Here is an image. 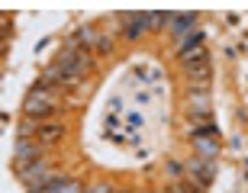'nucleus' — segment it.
Masks as SVG:
<instances>
[{
	"instance_id": "7ed1b4c3",
	"label": "nucleus",
	"mask_w": 248,
	"mask_h": 193,
	"mask_svg": "<svg viewBox=\"0 0 248 193\" xmlns=\"http://www.w3.org/2000/svg\"><path fill=\"white\" fill-rule=\"evenodd\" d=\"M46 158V148L39 145L36 138H16V151H13V171H26L29 164H36Z\"/></svg>"
},
{
	"instance_id": "4468645a",
	"label": "nucleus",
	"mask_w": 248,
	"mask_h": 193,
	"mask_svg": "<svg viewBox=\"0 0 248 193\" xmlns=\"http://www.w3.org/2000/svg\"><path fill=\"white\" fill-rule=\"evenodd\" d=\"M171 16L174 13H148V29H158V26H165V23H171Z\"/></svg>"
},
{
	"instance_id": "f3484780",
	"label": "nucleus",
	"mask_w": 248,
	"mask_h": 193,
	"mask_svg": "<svg viewBox=\"0 0 248 193\" xmlns=\"http://www.w3.org/2000/svg\"><path fill=\"white\" fill-rule=\"evenodd\" d=\"M184 167H187V164H181V161H168V174L174 177V180H181V174H184Z\"/></svg>"
},
{
	"instance_id": "6ab92c4d",
	"label": "nucleus",
	"mask_w": 248,
	"mask_h": 193,
	"mask_svg": "<svg viewBox=\"0 0 248 193\" xmlns=\"http://www.w3.org/2000/svg\"><path fill=\"white\" fill-rule=\"evenodd\" d=\"M116 193H136V190H129V187H120V190H116Z\"/></svg>"
},
{
	"instance_id": "9d476101",
	"label": "nucleus",
	"mask_w": 248,
	"mask_h": 193,
	"mask_svg": "<svg viewBox=\"0 0 248 193\" xmlns=\"http://www.w3.org/2000/svg\"><path fill=\"white\" fill-rule=\"evenodd\" d=\"M216 135H219V129L213 126V122H206V126H193V129H190V138H193V142H203V138H213V142H216Z\"/></svg>"
},
{
	"instance_id": "f257e3e1",
	"label": "nucleus",
	"mask_w": 248,
	"mask_h": 193,
	"mask_svg": "<svg viewBox=\"0 0 248 193\" xmlns=\"http://www.w3.org/2000/svg\"><path fill=\"white\" fill-rule=\"evenodd\" d=\"M23 113L36 122H46L52 113H58V90H48V87L36 84L23 100Z\"/></svg>"
},
{
	"instance_id": "9b49d317",
	"label": "nucleus",
	"mask_w": 248,
	"mask_h": 193,
	"mask_svg": "<svg viewBox=\"0 0 248 193\" xmlns=\"http://www.w3.org/2000/svg\"><path fill=\"white\" fill-rule=\"evenodd\" d=\"M203 187L193 184V180H171V184L165 187V193H200Z\"/></svg>"
},
{
	"instance_id": "dca6fc26",
	"label": "nucleus",
	"mask_w": 248,
	"mask_h": 193,
	"mask_svg": "<svg viewBox=\"0 0 248 193\" xmlns=\"http://www.w3.org/2000/svg\"><path fill=\"white\" fill-rule=\"evenodd\" d=\"M84 190H87V187H84L81 180H68V184H64L58 193H84Z\"/></svg>"
},
{
	"instance_id": "ddd939ff",
	"label": "nucleus",
	"mask_w": 248,
	"mask_h": 193,
	"mask_svg": "<svg viewBox=\"0 0 248 193\" xmlns=\"http://www.w3.org/2000/svg\"><path fill=\"white\" fill-rule=\"evenodd\" d=\"M200 42H203V32L197 29L193 36H187L184 42H181V58H184V55H190V48H200Z\"/></svg>"
},
{
	"instance_id": "20e7f679",
	"label": "nucleus",
	"mask_w": 248,
	"mask_h": 193,
	"mask_svg": "<svg viewBox=\"0 0 248 193\" xmlns=\"http://www.w3.org/2000/svg\"><path fill=\"white\" fill-rule=\"evenodd\" d=\"M187 174H190L193 184H200V187H210L213 174H216V161H210V158H190L187 161Z\"/></svg>"
},
{
	"instance_id": "a211bd4d",
	"label": "nucleus",
	"mask_w": 248,
	"mask_h": 193,
	"mask_svg": "<svg viewBox=\"0 0 248 193\" xmlns=\"http://www.w3.org/2000/svg\"><path fill=\"white\" fill-rule=\"evenodd\" d=\"M91 193H116V190H113L110 180H100V184H93V187H91Z\"/></svg>"
},
{
	"instance_id": "f03ea898",
	"label": "nucleus",
	"mask_w": 248,
	"mask_h": 193,
	"mask_svg": "<svg viewBox=\"0 0 248 193\" xmlns=\"http://www.w3.org/2000/svg\"><path fill=\"white\" fill-rule=\"evenodd\" d=\"M55 64L62 71L74 74L78 81H84L87 74L93 71V52H84V48H62L55 58Z\"/></svg>"
},
{
	"instance_id": "0eeeda50",
	"label": "nucleus",
	"mask_w": 248,
	"mask_h": 193,
	"mask_svg": "<svg viewBox=\"0 0 248 193\" xmlns=\"http://www.w3.org/2000/svg\"><path fill=\"white\" fill-rule=\"evenodd\" d=\"M197 23V13H177L171 16V36L174 39H187V29Z\"/></svg>"
},
{
	"instance_id": "39448f33",
	"label": "nucleus",
	"mask_w": 248,
	"mask_h": 193,
	"mask_svg": "<svg viewBox=\"0 0 248 193\" xmlns=\"http://www.w3.org/2000/svg\"><path fill=\"white\" fill-rule=\"evenodd\" d=\"M123 39L136 42L148 32V13H123Z\"/></svg>"
},
{
	"instance_id": "6e6552de",
	"label": "nucleus",
	"mask_w": 248,
	"mask_h": 193,
	"mask_svg": "<svg viewBox=\"0 0 248 193\" xmlns=\"http://www.w3.org/2000/svg\"><path fill=\"white\" fill-rule=\"evenodd\" d=\"M190 110H210V87H187Z\"/></svg>"
},
{
	"instance_id": "f8f14e48",
	"label": "nucleus",
	"mask_w": 248,
	"mask_h": 193,
	"mask_svg": "<svg viewBox=\"0 0 248 193\" xmlns=\"http://www.w3.org/2000/svg\"><path fill=\"white\" fill-rule=\"evenodd\" d=\"M197 151H200V158L216 161V155H219V142H197Z\"/></svg>"
},
{
	"instance_id": "1a4fd4ad",
	"label": "nucleus",
	"mask_w": 248,
	"mask_h": 193,
	"mask_svg": "<svg viewBox=\"0 0 248 193\" xmlns=\"http://www.w3.org/2000/svg\"><path fill=\"white\" fill-rule=\"evenodd\" d=\"M181 64H184V74L197 71V68H206V64H210V52H206V48H197V52H190V55L181 58Z\"/></svg>"
},
{
	"instance_id": "423d86ee",
	"label": "nucleus",
	"mask_w": 248,
	"mask_h": 193,
	"mask_svg": "<svg viewBox=\"0 0 248 193\" xmlns=\"http://www.w3.org/2000/svg\"><path fill=\"white\" fill-rule=\"evenodd\" d=\"M68 135V129L62 126V122H39V132H36V142L42 148H52V145H58L62 138Z\"/></svg>"
},
{
	"instance_id": "2eb2a0df",
	"label": "nucleus",
	"mask_w": 248,
	"mask_h": 193,
	"mask_svg": "<svg viewBox=\"0 0 248 193\" xmlns=\"http://www.w3.org/2000/svg\"><path fill=\"white\" fill-rule=\"evenodd\" d=\"M93 52H97V55H110V52H113V36H107V32H103V36H100V42H97V48H93Z\"/></svg>"
}]
</instances>
